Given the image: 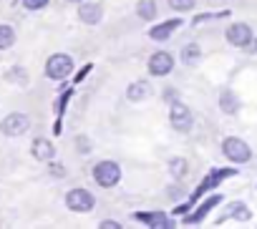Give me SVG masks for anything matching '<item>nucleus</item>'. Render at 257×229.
I'll list each match as a JSON object with an SVG mask.
<instances>
[{
    "instance_id": "1",
    "label": "nucleus",
    "mask_w": 257,
    "mask_h": 229,
    "mask_svg": "<svg viewBox=\"0 0 257 229\" xmlns=\"http://www.w3.org/2000/svg\"><path fill=\"white\" fill-rule=\"evenodd\" d=\"M93 179H96L98 186L111 189V186L118 184V179H121V169H118L116 161H98V164L93 166Z\"/></svg>"
},
{
    "instance_id": "2",
    "label": "nucleus",
    "mask_w": 257,
    "mask_h": 229,
    "mask_svg": "<svg viewBox=\"0 0 257 229\" xmlns=\"http://www.w3.org/2000/svg\"><path fill=\"white\" fill-rule=\"evenodd\" d=\"M71 71H73V58L66 56V53H56L46 63V76L53 78V81H63Z\"/></svg>"
},
{
    "instance_id": "3",
    "label": "nucleus",
    "mask_w": 257,
    "mask_h": 229,
    "mask_svg": "<svg viewBox=\"0 0 257 229\" xmlns=\"http://www.w3.org/2000/svg\"><path fill=\"white\" fill-rule=\"evenodd\" d=\"M28 129H31V119L26 113H8L3 119V124H0V131L6 136H23Z\"/></svg>"
},
{
    "instance_id": "4",
    "label": "nucleus",
    "mask_w": 257,
    "mask_h": 229,
    "mask_svg": "<svg viewBox=\"0 0 257 229\" xmlns=\"http://www.w3.org/2000/svg\"><path fill=\"white\" fill-rule=\"evenodd\" d=\"M222 151H224V156H227L229 161H237V164H244V161H249V146H247L242 139H237V136H229V139H224V144H222Z\"/></svg>"
},
{
    "instance_id": "5",
    "label": "nucleus",
    "mask_w": 257,
    "mask_h": 229,
    "mask_svg": "<svg viewBox=\"0 0 257 229\" xmlns=\"http://www.w3.org/2000/svg\"><path fill=\"white\" fill-rule=\"evenodd\" d=\"M66 204L71 211H91L93 209V196L86 189H73L66 194Z\"/></svg>"
},
{
    "instance_id": "6",
    "label": "nucleus",
    "mask_w": 257,
    "mask_h": 229,
    "mask_svg": "<svg viewBox=\"0 0 257 229\" xmlns=\"http://www.w3.org/2000/svg\"><path fill=\"white\" fill-rule=\"evenodd\" d=\"M169 119H172V126H174L177 131H189V129H192V111H189L184 103H179V101L172 103Z\"/></svg>"
},
{
    "instance_id": "7",
    "label": "nucleus",
    "mask_w": 257,
    "mask_h": 229,
    "mask_svg": "<svg viewBox=\"0 0 257 229\" xmlns=\"http://www.w3.org/2000/svg\"><path fill=\"white\" fill-rule=\"evenodd\" d=\"M227 41H229L232 46H237V48H247V46L252 43V31H249V26H244V23L229 26V28H227Z\"/></svg>"
},
{
    "instance_id": "8",
    "label": "nucleus",
    "mask_w": 257,
    "mask_h": 229,
    "mask_svg": "<svg viewBox=\"0 0 257 229\" xmlns=\"http://www.w3.org/2000/svg\"><path fill=\"white\" fill-rule=\"evenodd\" d=\"M172 68H174V58L167 51H159L149 58V73L152 76H167Z\"/></svg>"
},
{
    "instance_id": "9",
    "label": "nucleus",
    "mask_w": 257,
    "mask_h": 229,
    "mask_svg": "<svg viewBox=\"0 0 257 229\" xmlns=\"http://www.w3.org/2000/svg\"><path fill=\"white\" fill-rule=\"evenodd\" d=\"M101 16H103V11H101L98 3H81V8H78V18H81L86 26L101 23Z\"/></svg>"
},
{
    "instance_id": "10",
    "label": "nucleus",
    "mask_w": 257,
    "mask_h": 229,
    "mask_svg": "<svg viewBox=\"0 0 257 229\" xmlns=\"http://www.w3.org/2000/svg\"><path fill=\"white\" fill-rule=\"evenodd\" d=\"M31 154L36 156V161H51V159L56 156V149H53L51 141H46V139H36L33 146H31Z\"/></svg>"
},
{
    "instance_id": "11",
    "label": "nucleus",
    "mask_w": 257,
    "mask_h": 229,
    "mask_svg": "<svg viewBox=\"0 0 257 229\" xmlns=\"http://www.w3.org/2000/svg\"><path fill=\"white\" fill-rule=\"evenodd\" d=\"M219 201H222V196H219V194H217V196H209V199H207V201H204V204L194 211V214L184 216V224H199V221H202V219H204V216H207V214H209V211L219 204Z\"/></svg>"
},
{
    "instance_id": "12",
    "label": "nucleus",
    "mask_w": 257,
    "mask_h": 229,
    "mask_svg": "<svg viewBox=\"0 0 257 229\" xmlns=\"http://www.w3.org/2000/svg\"><path fill=\"white\" fill-rule=\"evenodd\" d=\"M179 26H182V21H179V18H177V21H167V23L154 26V28L149 31V36H152L154 41H167V38H169V36H172V33L179 28Z\"/></svg>"
},
{
    "instance_id": "13",
    "label": "nucleus",
    "mask_w": 257,
    "mask_h": 229,
    "mask_svg": "<svg viewBox=\"0 0 257 229\" xmlns=\"http://www.w3.org/2000/svg\"><path fill=\"white\" fill-rule=\"evenodd\" d=\"M126 96H128V101H144V98L152 96V86H149L147 81H137V83L128 86Z\"/></svg>"
},
{
    "instance_id": "14",
    "label": "nucleus",
    "mask_w": 257,
    "mask_h": 229,
    "mask_svg": "<svg viewBox=\"0 0 257 229\" xmlns=\"http://www.w3.org/2000/svg\"><path fill=\"white\" fill-rule=\"evenodd\" d=\"M137 219L147 221L149 226H159V229H169V226H174V224L169 221V216H164V214H137Z\"/></svg>"
},
{
    "instance_id": "15",
    "label": "nucleus",
    "mask_w": 257,
    "mask_h": 229,
    "mask_svg": "<svg viewBox=\"0 0 257 229\" xmlns=\"http://www.w3.org/2000/svg\"><path fill=\"white\" fill-rule=\"evenodd\" d=\"M137 16L142 21H154L157 18V0H142L137 6Z\"/></svg>"
},
{
    "instance_id": "16",
    "label": "nucleus",
    "mask_w": 257,
    "mask_h": 229,
    "mask_svg": "<svg viewBox=\"0 0 257 229\" xmlns=\"http://www.w3.org/2000/svg\"><path fill=\"white\" fill-rule=\"evenodd\" d=\"M16 43V31L11 26H0V51H8Z\"/></svg>"
},
{
    "instance_id": "17",
    "label": "nucleus",
    "mask_w": 257,
    "mask_h": 229,
    "mask_svg": "<svg viewBox=\"0 0 257 229\" xmlns=\"http://www.w3.org/2000/svg\"><path fill=\"white\" fill-rule=\"evenodd\" d=\"M202 56V51H199V46L197 43H189V46H184V51H182V61L187 63V66H192V63H197V58Z\"/></svg>"
},
{
    "instance_id": "18",
    "label": "nucleus",
    "mask_w": 257,
    "mask_h": 229,
    "mask_svg": "<svg viewBox=\"0 0 257 229\" xmlns=\"http://www.w3.org/2000/svg\"><path fill=\"white\" fill-rule=\"evenodd\" d=\"M219 106H222L224 113H234V111H237V98H234V93L224 91V93L219 96Z\"/></svg>"
},
{
    "instance_id": "19",
    "label": "nucleus",
    "mask_w": 257,
    "mask_h": 229,
    "mask_svg": "<svg viewBox=\"0 0 257 229\" xmlns=\"http://www.w3.org/2000/svg\"><path fill=\"white\" fill-rule=\"evenodd\" d=\"M6 76H8V81H13V83H21V86L28 83V73H26L23 68H11Z\"/></svg>"
},
{
    "instance_id": "20",
    "label": "nucleus",
    "mask_w": 257,
    "mask_h": 229,
    "mask_svg": "<svg viewBox=\"0 0 257 229\" xmlns=\"http://www.w3.org/2000/svg\"><path fill=\"white\" fill-rule=\"evenodd\" d=\"M229 214H232V216H237L239 221H247V219H249V209H247L244 204H234V206L229 209Z\"/></svg>"
},
{
    "instance_id": "21",
    "label": "nucleus",
    "mask_w": 257,
    "mask_h": 229,
    "mask_svg": "<svg viewBox=\"0 0 257 229\" xmlns=\"http://www.w3.org/2000/svg\"><path fill=\"white\" fill-rule=\"evenodd\" d=\"M169 6L174 11H192L194 8V0H169Z\"/></svg>"
},
{
    "instance_id": "22",
    "label": "nucleus",
    "mask_w": 257,
    "mask_h": 229,
    "mask_svg": "<svg viewBox=\"0 0 257 229\" xmlns=\"http://www.w3.org/2000/svg\"><path fill=\"white\" fill-rule=\"evenodd\" d=\"M23 6H26L28 11H41V8L48 6V0H23Z\"/></svg>"
},
{
    "instance_id": "23",
    "label": "nucleus",
    "mask_w": 257,
    "mask_h": 229,
    "mask_svg": "<svg viewBox=\"0 0 257 229\" xmlns=\"http://www.w3.org/2000/svg\"><path fill=\"white\" fill-rule=\"evenodd\" d=\"M184 169H187L184 159H174L172 161V174H184Z\"/></svg>"
},
{
    "instance_id": "24",
    "label": "nucleus",
    "mask_w": 257,
    "mask_h": 229,
    "mask_svg": "<svg viewBox=\"0 0 257 229\" xmlns=\"http://www.w3.org/2000/svg\"><path fill=\"white\" fill-rule=\"evenodd\" d=\"M101 229H121V224H118V221L106 219V221H101Z\"/></svg>"
},
{
    "instance_id": "25",
    "label": "nucleus",
    "mask_w": 257,
    "mask_h": 229,
    "mask_svg": "<svg viewBox=\"0 0 257 229\" xmlns=\"http://www.w3.org/2000/svg\"><path fill=\"white\" fill-rule=\"evenodd\" d=\"M88 71H91V66H86V68H83V71H81V73H78V76H76V83H78V81H83V78H86V73H88Z\"/></svg>"
},
{
    "instance_id": "26",
    "label": "nucleus",
    "mask_w": 257,
    "mask_h": 229,
    "mask_svg": "<svg viewBox=\"0 0 257 229\" xmlns=\"http://www.w3.org/2000/svg\"><path fill=\"white\" fill-rule=\"evenodd\" d=\"M78 141H81V151H88V139H86V136H81Z\"/></svg>"
},
{
    "instance_id": "27",
    "label": "nucleus",
    "mask_w": 257,
    "mask_h": 229,
    "mask_svg": "<svg viewBox=\"0 0 257 229\" xmlns=\"http://www.w3.org/2000/svg\"><path fill=\"white\" fill-rule=\"evenodd\" d=\"M252 41H254V43H249L247 51H249V53H257V38H252Z\"/></svg>"
},
{
    "instance_id": "28",
    "label": "nucleus",
    "mask_w": 257,
    "mask_h": 229,
    "mask_svg": "<svg viewBox=\"0 0 257 229\" xmlns=\"http://www.w3.org/2000/svg\"><path fill=\"white\" fill-rule=\"evenodd\" d=\"M68 3H78V0H68Z\"/></svg>"
}]
</instances>
